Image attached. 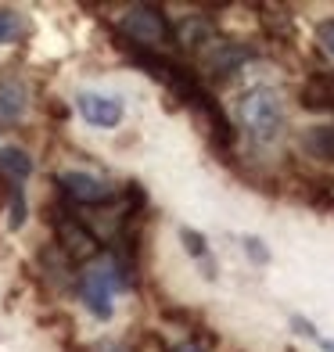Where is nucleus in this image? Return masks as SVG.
I'll return each mask as SVG.
<instances>
[{
  "label": "nucleus",
  "instance_id": "nucleus-22",
  "mask_svg": "<svg viewBox=\"0 0 334 352\" xmlns=\"http://www.w3.org/2000/svg\"><path fill=\"white\" fill-rule=\"evenodd\" d=\"M172 352H205V349H201L198 342H180V345L172 349Z\"/></svg>",
  "mask_w": 334,
  "mask_h": 352
},
{
  "label": "nucleus",
  "instance_id": "nucleus-23",
  "mask_svg": "<svg viewBox=\"0 0 334 352\" xmlns=\"http://www.w3.org/2000/svg\"><path fill=\"white\" fill-rule=\"evenodd\" d=\"M320 349H324V352H334V342H320Z\"/></svg>",
  "mask_w": 334,
  "mask_h": 352
},
{
  "label": "nucleus",
  "instance_id": "nucleus-15",
  "mask_svg": "<svg viewBox=\"0 0 334 352\" xmlns=\"http://www.w3.org/2000/svg\"><path fill=\"white\" fill-rule=\"evenodd\" d=\"M25 33H29V25H25L22 14L0 8V43H19Z\"/></svg>",
  "mask_w": 334,
  "mask_h": 352
},
{
  "label": "nucleus",
  "instance_id": "nucleus-18",
  "mask_svg": "<svg viewBox=\"0 0 334 352\" xmlns=\"http://www.w3.org/2000/svg\"><path fill=\"white\" fill-rule=\"evenodd\" d=\"M241 245H245V255H248V259L256 263V266H266V263H269V248H266V241H263V237L248 234Z\"/></svg>",
  "mask_w": 334,
  "mask_h": 352
},
{
  "label": "nucleus",
  "instance_id": "nucleus-10",
  "mask_svg": "<svg viewBox=\"0 0 334 352\" xmlns=\"http://www.w3.org/2000/svg\"><path fill=\"white\" fill-rule=\"evenodd\" d=\"M298 104L306 108V111H334V79L327 76H313L306 87H302L298 94Z\"/></svg>",
  "mask_w": 334,
  "mask_h": 352
},
{
  "label": "nucleus",
  "instance_id": "nucleus-16",
  "mask_svg": "<svg viewBox=\"0 0 334 352\" xmlns=\"http://www.w3.org/2000/svg\"><path fill=\"white\" fill-rule=\"evenodd\" d=\"M25 216H29L25 195H22V187H19V184H11V187H8V227H11V230L25 227Z\"/></svg>",
  "mask_w": 334,
  "mask_h": 352
},
{
  "label": "nucleus",
  "instance_id": "nucleus-5",
  "mask_svg": "<svg viewBox=\"0 0 334 352\" xmlns=\"http://www.w3.org/2000/svg\"><path fill=\"white\" fill-rule=\"evenodd\" d=\"M58 187H61V195H65L69 201H76V205H108V201H115V190H111L101 176L83 173V169L61 173Z\"/></svg>",
  "mask_w": 334,
  "mask_h": 352
},
{
  "label": "nucleus",
  "instance_id": "nucleus-19",
  "mask_svg": "<svg viewBox=\"0 0 334 352\" xmlns=\"http://www.w3.org/2000/svg\"><path fill=\"white\" fill-rule=\"evenodd\" d=\"M316 43L324 47V54L334 58V19H327V22L316 25Z\"/></svg>",
  "mask_w": 334,
  "mask_h": 352
},
{
  "label": "nucleus",
  "instance_id": "nucleus-6",
  "mask_svg": "<svg viewBox=\"0 0 334 352\" xmlns=\"http://www.w3.org/2000/svg\"><path fill=\"white\" fill-rule=\"evenodd\" d=\"M76 108H79V116H83L90 126H98V130H111V126L122 122V101L111 98V94L83 90L76 98Z\"/></svg>",
  "mask_w": 334,
  "mask_h": 352
},
{
  "label": "nucleus",
  "instance_id": "nucleus-21",
  "mask_svg": "<svg viewBox=\"0 0 334 352\" xmlns=\"http://www.w3.org/2000/svg\"><path fill=\"white\" fill-rule=\"evenodd\" d=\"M90 352H133V349L126 345V342H98Z\"/></svg>",
  "mask_w": 334,
  "mask_h": 352
},
{
  "label": "nucleus",
  "instance_id": "nucleus-2",
  "mask_svg": "<svg viewBox=\"0 0 334 352\" xmlns=\"http://www.w3.org/2000/svg\"><path fill=\"white\" fill-rule=\"evenodd\" d=\"M119 29H122V36L130 40L133 47H144V51H158V47L177 43V40H172V22L166 19V11L155 8V4L126 8Z\"/></svg>",
  "mask_w": 334,
  "mask_h": 352
},
{
  "label": "nucleus",
  "instance_id": "nucleus-7",
  "mask_svg": "<svg viewBox=\"0 0 334 352\" xmlns=\"http://www.w3.org/2000/svg\"><path fill=\"white\" fill-rule=\"evenodd\" d=\"M248 61H256V51L245 43H212L209 58H205V72L212 79H230L237 76V69L248 65Z\"/></svg>",
  "mask_w": 334,
  "mask_h": 352
},
{
  "label": "nucleus",
  "instance_id": "nucleus-3",
  "mask_svg": "<svg viewBox=\"0 0 334 352\" xmlns=\"http://www.w3.org/2000/svg\"><path fill=\"white\" fill-rule=\"evenodd\" d=\"M54 237H58L54 245L65 252L69 263H87V259H93V255L101 252V237L93 234L83 219H76L69 212L54 216Z\"/></svg>",
  "mask_w": 334,
  "mask_h": 352
},
{
  "label": "nucleus",
  "instance_id": "nucleus-1",
  "mask_svg": "<svg viewBox=\"0 0 334 352\" xmlns=\"http://www.w3.org/2000/svg\"><path fill=\"white\" fill-rule=\"evenodd\" d=\"M237 122L259 144H274L284 133V108L269 87H252L237 98Z\"/></svg>",
  "mask_w": 334,
  "mask_h": 352
},
{
  "label": "nucleus",
  "instance_id": "nucleus-8",
  "mask_svg": "<svg viewBox=\"0 0 334 352\" xmlns=\"http://www.w3.org/2000/svg\"><path fill=\"white\" fill-rule=\"evenodd\" d=\"M172 40L180 47H190V51H198L205 43H216V29L209 19H201V14H187L180 25H172Z\"/></svg>",
  "mask_w": 334,
  "mask_h": 352
},
{
  "label": "nucleus",
  "instance_id": "nucleus-20",
  "mask_svg": "<svg viewBox=\"0 0 334 352\" xmlns=\"http://www.w3.org/2000/svg\"><path fill=\"white\" fill-rule=\"evenodd\" d=\"M291 331H295V334H306V338H316V324H313L309 316H302V313L291 316Z\"/></svg>",
  "mask_w": 334,
  "mask_h": 352
},
{
  "label": "nucleus",
  "instance_id": "nucleus-17",
  "mask_svg": "<svg viewBox=\"0 0 334 352\" xmlns=\"http://www.w3.org/2000/svg\"><path fill=\"white\" fill-rule=\"evenodd\" d=\"M180 241H183V252L190 255V259H205V255H209V245H205V234L201 230L180 227Z\"/></svg>",
  "mask_w": 334,
  "mask_h": 352
},
{
  "label": "nucleus",
  "instance_id": "nucleus-12",
  "mask_svg": "<svg viewBox=\"0 0 334 352\" xmlns=\"http://www.w3.org/2000/svg\"><path fill=\"white\" fill-rule=\"evenodd\" d=\"M0 173L8 176V180L22 184L33 176V158H29V151L22 148H0Z\"/></svg>",
  "mask_w": 334,
  "mask_h": 352
},
{
  "label": "nucleus",
  "instance_id": "nucleus-4",
  "mask_svg": "<svg viewBox=\"0 0 334 352\" xmlns=\"http://www.w3.org/2000/svg\"><path fill=\"white\" fill-rule=\"evenodd\" d=\"M111 295H115V277H111L108 263L90 266L87 274L79 277V298L87 302V309L98 320H111Z\"/></svg>",
  "mask_w": 334,
  "mask_h": 352
},
{
  "label": "nucleus",
  "instance_id": "nucleus-13",
  "mask_svg": "<svg viewBox=\"0 0 334 352\" xmlns=\"http://www.w3.org/2000/svg\"><path fill=\"white\" fill-rule=\"evenodd\" d=\"M40 266L47 270V277H51L54 284H72V263L65 259V252H61L58 245H47L40 252Z\"/></svg>",
  "mask_w": 334,
  "mask_h": 352
},
{
  "label": "nucleus",
  "instance_id": "nucleus-9",
  "mask_svg": "<svg viewBox=\"0 0 334 352\" xmlns=\"http://www.w3.org/2000/svg\"><path fill=\"white\" fill-rule=\"evenodd\" d=\"M29 108V90L22 79H4L0 83V122H19Z\"/></svg>",
  "mask_w": 334,
  "mask_h": 352
},
{
  "label": "nucleus",
  "instance_id": "nucleus-14",
  "mask_svg": "<svg viewBox=\"0 0 334 352\" xmlns=\"http://www.w3.org/2000/svg\"><path fill=\"white\" fill-rule=\"evenodd\" d=\"M263 14H259V22H263V33L269 36V40H291V14H288V8H259Z\"/></svg>",
  "mask_w": 334,
  "mask_h": 352
},
{
  "label": "nucleus",
  "instance_id": "nucleus-11",
  "mask_svg": "<svg viewBox=\"0 0 334 352\" xmlns=\"http://www.w3.org/2000/svg\"><path fill=\"white\" fill-rule=\"evenodd\" d=\"M302 148H306V155L320 158V162H334V122L306 130V137H302Z\"/></svg>",
  "mask_w": 334,
  "mask_h": 352
}]
</instances>
